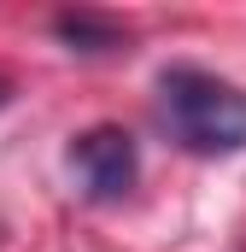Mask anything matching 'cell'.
Here are the masks:
<instances>
[{
    "label": "cell",
    "instance_id": "cell-2",
    "mask_svg": "<svg viewBox=\"0 0 246 252\" xmlns=\"http://www.w3.org/2000/svg\"><path fill=\"white\" fill-rule=\"evenodd\" d=\"M70 170L82 176V188L94 193V199H118V193L135 188V170H141V158H135V135L118 124H100L88 129V135H76V147H70Z\"/></svg>",
    "mask_w": 246,
    "mask_h": 252
},
{
    "label": "cell",
    "instance_id": "cell-3",
    "mask_svg": "<svg viewBox=\"0 0 246 252\" xmlns=\"http://www.w3.org/2000/svg\"><path fill=\"white\" fill-rule=\"evenodd\" d=\"M64 41H82V53H106V47H118V30H106V24H94V18H59L53 24Z\"/></svg>",
    "mask_w": 246,
    "mask_h": 252
},
{
    "label": "cell",
    "instance_id": "cell-1",
    "mask_svg": "<svg viewBox=\"0 0 246 252\" xmlns=\"http://www.w3.org/2000/svg\"><path fill=\"white\" fill-rule=\"evenodd\" d=\"M158 106L187 153L217 158V153L246 147V88L229 76H211L199 64H170L158 76Z\"/></svg>",
    "mask_w": 246,
    "mask_h": 252
},
{
    "label": "cell",
    "instance_id": "cell-4",
    "mask_svg": "<svg viewBox=\"0 0 246 252\" xmlns=\"http://www.w3.org/2000/svg\"><path fill=\"white\" fill-rule=\"evenodd\" d=\"M6 100H12V82H6V76H0V106H6Z\"/></svg>",
    "mask_w": 246,
    "mask_h": 252
}]
</instances>
